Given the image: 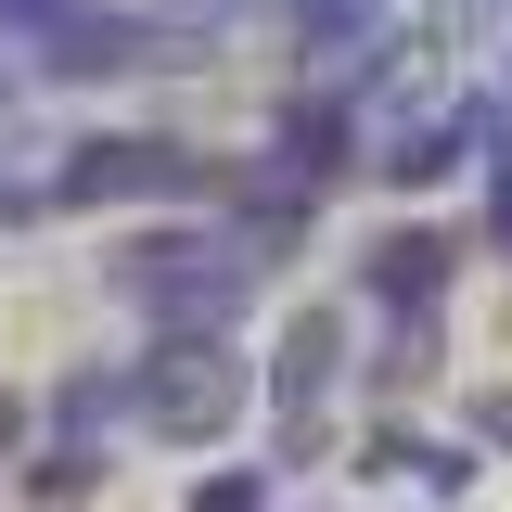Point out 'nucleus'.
I'll return each instance as SVG.
<instances>
[{
	"label": "nucleus",
	"mask_w": 512,
	"mask_h": 512,
	"mask_svg": "<svg viewBox=\"0 0 512 512\" xmlns=\"http://www.w3.org/2000/svg\"><path fill=\"white\" fill-rule=\"evenodd\" d=\"M39 436V410H26V397H13V384H0V461H13V448Z\"/></svg>",
	"instance_id": "nucleus-14"
},
{
	"label": "nucleus",
	"mask_w": 512,
	"mask_h": 512,
	"mask_svg": "<svg viewBox=\"0 0 512 512\" xmlns=\"http://www.w3.org/2000/svg\"><path fill=\"white\" fill-rule=\"evenodd\" d=\"M500 116H512V90H448V103H410V116H384L372 180H384V192H461L474 167H487Z\"/></svg>",
	"instance_id": "nucleus-6"
},
{
	"label": "nucleus",
	"mask_w": 512,
	"mask_h": 512,
	"mask_svg": "<svg viewBox=\"0 0 512 512\" xmlns=\"http://www.w3.org/2000/svg\"><path fill=\"white\" fill-rule=\"evenodd\" d=\"M103 474H116V448H39L26 461V500H90Z\"/></svg>",
	"instance_id": "nucleus-11"
},
{
	"label": "nucleus",
	"mask_w": 512,
	"mask_h": 512,
	"mask_svg": "<svg viewBox=\"0 0 512 512\" xmlns=\"http://www.w3.org/2000/svg\"><path fill=\"white\" fill-rule=\"evenodd\" d=\"M474 436H487V448H512V397H474Z\"/></svg>",
	"instance_id": "nucleus-15"
},
{
	"label": "nucleus",
	"mask_w": 512,
	"mask_h": 512,
	"mask_svg": "<svg viewBox=\"0 0 512 512\" xmlns=\"http://www.w3.org/2000/svg\"><path fill=\"white\" fill-rule=\"evenodd\" d=\"M180 512H269V461H205Z\"/></svg>",
	"instance_id": "nucleus-12"
},
{
	"label": "nucleus",
	"mask_w": 512,
	"mask_h": 512,
	"mask_svg": "<svg viewBox=\"0 0 512 512\" xmlns=\"http://www.w3.org/2000/svg\"><path fill=\"white\" fill-rule=\"evenodd\" d=\"M103 282H116V308L141 333H244L269 269L218 218H128V244L103 256Z\"/></svg>",
	"instance_id": "nucleus-1"
},
{
	"label": "nucleus",
	"mask_w": 512,
	"mask_h": 512,
	"mask_svg": "<svg viewBox=\"0 0 512 512\" xmlns=\"http://www.w3.org/2000/svg\"><path fill=\"white\" fill-rule=\"evenodd\" d=\"M180 64H205V39L167 26L154 0H64L13 39L26 90H116V77H180Z\"/></svg>",
	"instance_id": "nucleus-4"
},
{
	"label": "nucleus",
	"mask_w": 512,
	"mask_h": 512,
	"mask_svg": "<svg viewBox=\"0 0 512 512\" xmlns=\"http://www.w3.org/2000/svg\"><path fill=\"white\" fill-rule=\"evenodd\" d=\"M410 0H282L269 26H282V52H295V77H320V64H346V52H372L384 26H397Z\"/></svg>",
	"instance_id": "nucleus-9"
},
{
	"label": "nucleus",
	"mask_w": 512,
	"mask_h": 512,
	"mask_svg": "<svg viewBox=\"0 0 512 512\" xmlns=\"http://www.w3.org/2000/svg\"><path fill=\"white\" fill-rule=\"evenodd\" d=\"M231 192V154H205L180 128H77L52 154V205L64 218H218Z\"/></svg>",
	"instance_id": "nucleus-3"
},
{
	"label": "nucleus",
	"mask_w": 512,
	"mask_h": 512,
	"mask_svg": "<svg viewBox=\"0 0 512 512\" xmlns=\"http://www.w3.org/2000/svg\"><path fill=\"white\" fill-rule=\"evenodd\" d=\"M461 256H474V231H448V218H397V231H372V244H359V308H372V320L448 308Z\"/></svg>",
	"instance_id": "nucleus-8"
},
{
	"label": "nucleus",
	"mask_w": 512,
	"mask_h": 512,
	"mask_svg": "<svg viewBox=\"0 0 512 512\" xmlns=\"http://www.w3.org/2000/svg\"><path fill=\"white\" fill-rule=\"evenodd\" d=\"M256 372H269V448H282V461H308V448L333 436V397H346V372H359V308L295 295V308H282V346H269Z\"/></svg>",
	"instance_id": "nucleus-5"
},
{
	"label": "nucleus",
	"mask_w": 512,
	"mask_h": 512,
	"mask_svg": "<svg viewBox=\"0 0 512 512\" xmlns=\"http://www.w3.org/2000/svg\"><path fill=\"white\" fill-rule=\"evenodd\" d=\"M372 141H384V116H359V103H333V90H308V77H295V90L269 103V141H256V154H282V167L333 205L346 180H372Z\"/></svg>",
	"instance_id": "nucleus-7"
},
{
	"label": "nucleus",
	"mask_w": 512,
	"mask_h": 512,
	"mask_svg": "<svg viewBox=\"0 0 512 512\" xmlns=\"http://www.w3.org/2000/svg\"><path fill=\"white\" fill-rule=\"evenodd\" d=\"M39 13H64V0H0V39H26Z\"/></svg>",
	"instance_id": "nucleus-16"
},
{
	"label": "nucleus",
	"mask_w": 512,
	"mask_h": 512,
	"mask_svg": "<svg viewBox=\"0 0 512 512\" xmlns=\"http://www.w3.org/2000/svg\"><path fill=\"white\" fill-rule=\"evenodd\" d=\"M39 423H52V448H116L128 436V359H77L39 397Z\"/></svg>",
	"instance_id": "nucleus-10"
},
{
	"label": "nucleus",
	"mask_w": 512,
	"mask_h": 512,
	"mask_svg": "<svg viewBox=\"0 0 512 512\" xmlns=\"http://www.w3.org/2000/svg\"><path fill=\"white\" fill-rule=\"evenodd\" d=\"M474 192H487V205H474V231H487V244H500V269H512V116H500V141H487Z\"/></svg>",
	"instance_id": "nucleus-13"
},
{
	"label": "nucleus",
	"mask_w": 512,
	"mask_h": 512,
	"mask_svg": "<svg viewBox=\"0 0 512 512\" xmlns=\"http://www.w3.org/2000/svg\"><path fill=\"white\" fill-rule=\"evenodd\" d=\"M256 410H269V372H256L244 333H141V346H128V436L231 448Z\"/></svg>",
	"instance_id": "nucleus-2"
}]
</instances>
